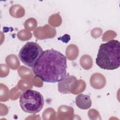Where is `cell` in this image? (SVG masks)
I'll return each instance as SVG.
<instances>
[{
	"label": "cell",
	"instance_id": "cell-5",
	"mask_svg": "<svg viewBox=\"0 0 120 120\" xmlns=\"http://www.w3.org/2000/svg\"><path fill=\"white\" fill-rule=\"evenodd\" d=\"M77 82L76 78L71 75H67L58 84V90L63 94H69L75 87Z\"/></svg>",
	"mask_w": 120,
	"mask_h": 120
},
{
	"label": "cell",
	"instance_id": "cell-2",
	"mask_svg": "<svg viewBox=\"0 0 120 120\" xmlns=\"http://www.w3.org/2000/svg\"><path fill=\"white\" fill-rule=\"evenodd\" d=\"M96 64L101 68L114 70L120 66V43L117 40H111L102 44L99 47Z\"/></svg>",
	"mask_w": 120,
	"mask_h": 120
},
{
	"label": "cell",
	"instance_id": "cell-6",
	"mask_svg": "<svg viewBox=\"0 0 120 120\" xmlns=\"http://www.w3.org/2000/svg\"><path fill=\"white\" fill-rule=\"evenodd\" d=\"M76 106L82 110H87L91 106L92 102L90 96L80 93L75 98Z\"/></svg>",
	"mask_w": 120,
	"mask_h": 120
},
{
	"label": "cell",
	"instance_id": "cell-4",
	"mask_svg": "<svg viewBox=\"0 0 120 120\" xmlns=\"http://www.w3.org/2000/svg\"><path fill=\"white\" fill-rule=\"evenodd\" d=\"M43 52L41 47L37 43L28 42L20 50L18 57L24 65L32 68Z\"/></svg>",
	"mask_w": 120,
	"mask_h": 120
},
{
	"label": "cell",
	"instance_id": "cell-3",
	"mask_svg": "<svg viewBox=\"0 0 120 120\" xmlns=\"http://www.w3.org/2000/svg\"><path fill=\"white\" fill-rule=\"evenodd\" d=\"M22 109L25 112L36 114L39 112L44 105V99L38 91L28 89L22 92L19 99Z\"/></svg>",
	"mask_w": 120,
	"mask_h": 120
},
{
	"label": "cell",
	"instance_id": "cell-1",
	"mask_svg": "<svg viewBox=\"0 0 120 120\" xmlns=\"http://www.w3.org/2000/svg\"><path fill=\"white\" fill-rule=\"evenodd\" d=\"M66 57L53 49L45 50L32 68L35 76L43 82L55 83L67 75Z\"/></svg>",
	"mask_w": 120,
	"mask_h": 120
}]
</instances>
